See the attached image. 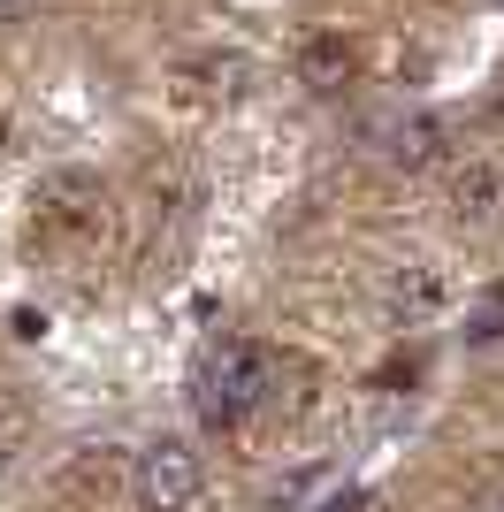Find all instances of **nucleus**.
Segmentation results:
<instances>
[{
    "instance_id": "1",
    "label": "nucleus",
    "mask_w": 504,
    "mask_h": 512,
    "mask_svg": "<svg viewBox=\"0 0 504 512\" xmlns=\"http://www.w3.org/2000/svg\"><path fill=\"white\" fill-rule=\"evenodd\" d=\"M275 390V360L260 344H214L199 375H191V413L207 428H237L260 413V398Z\"/></svg>"
},
{
    "instance_id": "2",
    "label": "nucleus",
    "mask_w": 504,
    "mask_h": 512,
    "mask_svg": "<svg viewBox=\"0 0 504 512\" xmlns=\"http://www.w3.org/2000/svg\"><path fill=\"white\" fill-rule=\"evenodd\" d=\"M199 490H207V474H199V451H191L184 436H161V444H146L130 459V497H138V512H191Z\"/></svg>"
},
{
    "instance_id": "3",
    "label": "nucleus",
    "mask_w": 504,
    "mask_h": 512,
    "mask_svg": "<svg viewBox=\"0 0 504 512\" xmlns=\"http://www.w3.org/2000/svg\"><path fill=\"white\" fill-rule=\"evenodd\" d=\"M443 199H451V214H459L466 230H482V222L504 214V169L497 161H459L451 184H443Z\"/></svg>"
},
{
    "instance_id": "4",
    "label": "nucleus",
    "mask_w": 504,
    "mask_h": 512,
    "mask_svg": "<svg viewBox=\"0 0 504 512\" xmlns=\"http://www.w3.org/2000/svg\"><path fill=\"white\" fill-rule=\"evenodd\" d=\"M443 153H451V123H443V115H405V123L382 138V161H390V169H405V176L436 169Z\"/></svg>"
},
{
    "instance_id": "5",
    "label": "nucleus",
    "mask_w": 504,
    "mask_h": 512,
    "mask_svg": "<svg viewBox=\"0 0 504 512\" xmlns=\"http://www.w3.org/2000/svg\"><path fill=\"white\" fill-rule=\"evenodd\" d=\"M352 69H359V54H352L344 31H314V39L298 46V85H306V92H344V85H352Z\"/></svg>"
},
{
    "instance_id": "6",
    "label": "nucleus",
    "mask_w": 504,
    "mask_h": 512,
    "mask_svg": "<svg viewBox=\"0 0 504 512\" xmlns=\"http://www.w3.org/2000/svg\"><path fill=\"white\" fill-rule=\"evenodd\" d=\"M39 207H46V222H54V230H84V222H92V207H100V192H92V176L62 169V176H46Z\"/></svg>"
},
{
    "instance_id": "7",
    "label": "nucleus",
    "mask_w": 504,
    "mask_h": 512,
    "mask_svg": "<svg viewBox=\"0 0 504 512\" xmlns=\"http://www.w3.org/2000/svg\"><path fill=\"white\" fill-rule=\"evenodd\" d=\"M436 306H443V276L436 268H405V276L390 283V314L398 321H428Z\"/></svg>"
},
{
    "instance_id": "8",
    "label": "nucleus",
    "mask_w": 504,
    "mask_h": 512,
    "mask_svg": "<svg viewBox=\"0 0 504 512\" xmlns=\"http://www.w3.org/2000/svg\"><path fill=\"white\" fill-rule=\"evenodd\" d=\"M466 337H504V283L482 299V314H474V329H466Z\"/></svg>"
},
{
    "instance_id": "9",
    "label": "nucleus",
    "mask_w": 504,
    "mask_h": 512,
    "mask_svg": "<svg viewBox=\"0 0 504 512\" xmlns=\"http://www.w3.org/2000/svg\"><path fill=\"white\" fill-rule=\"evenodd\" d=\"M39 0H0V23H16V16H31Z\"/></svg>"
},
{
    "instance_id": "10",
    "label": "nucleus",
    "mask_w": 504,
    "mask_h": 512,
    "mask_svg": "<svg viewBox=\"0 0 504 512\" xmlns=\"http://www.w3.org/2000/svg\"><path fill=\"white\" fill-rule=\"evenodd\" d=\"M0 474H8V436H0Z\"/></svg>"
},
{
    "instance_id": "11",
    "label": "nucleus",
    "mask_w": 504,
    "mask_h": 512,
    "mask_svg": "<svg viewBox=\"0 0 504 512\" xmlns=\"http://www.w3.org/2000/svg\"><path fill=\"white\" fill-rule=\"evenodd\" d=\"M0 146H8V123H0Z\"/></svg>"
}]
</instances>
